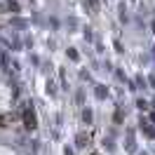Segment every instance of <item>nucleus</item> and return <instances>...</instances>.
<instances>
[{
  "mask_svg": "<svg viewBox=\"0 0 155 155\" xmlns=\"http://www.w3.org/2000/svg\"><path fill=\"white\" fill-rule=\"evenodd\" d=\"M24 122H26V127H28V129H35V115H33V113H28V110H26V113H24Z\"/></svg>",
  "mask_w": 155,
  "mask_h": 155,
  "instance_id": "nucleus-1",
  "label": "nucleus"
},
{
  "mask_svg": "<svg viewBox=\"0 0 155 155\" xmlns=\"http://www.w3.org/2000/svg\"><path fill=\"white\" fill-rule=\"evenodd\" d=\"M12 117L10 115H0V127H5V122H10Z\"/></svg>",
  "mask_w": 155,
  "mask_h": 155,
  "instance_id": "nucleus-2",
  "label": "nucleus"
}]
</instances>
